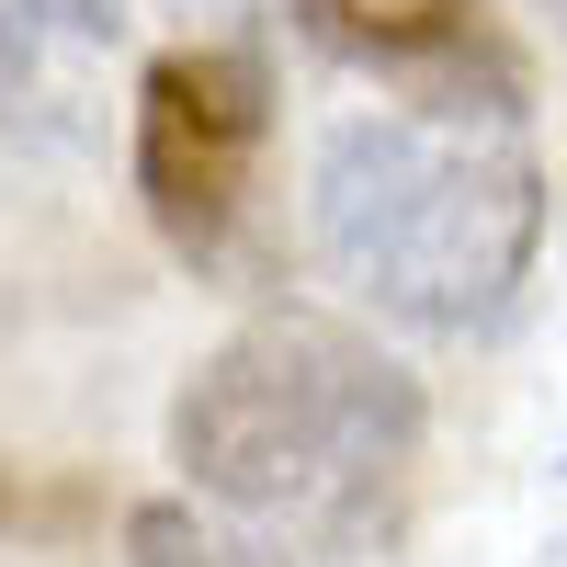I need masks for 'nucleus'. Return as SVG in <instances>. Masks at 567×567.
<instances>
[{
  "mask_svg": "<svg viewBox=\"0 0 567 567\" xmlns=\"http://www.w3.org/2000/svg\"><path fill=\"white\" fill-rule=\"evenodd\" d=\"M420 432H432L420 374L318 307H272L250 329H227L171 398L182 499L307 567L398 523Z\"/></svg>",
  "mask_w": 567,
  "mask_h": 567,
  "instance_id": "obj_1",
  "label": "nucleus"
},
{
  "mask_svg": "<svg viewBox=\"0 0 567 567\" xmlns=\"http://www.w3.org/2000/svg\"><path fill=\"white\" fill-rule=\"evenodd\" d=\"M545 159L511 103H363L307 159V250L420 341H488L545 250Z\"/></svg>",
  "mask_w": 567,
  "mask_h": 567,
  "instance_id": "obj_2",
  "label": "nucleus"
},
{
  "mask_svg": "<svg viewBox=\"0 0 567 567\" xmlns=\"http://www.w3.org/2000/svg\"><path fill=\"white\" fill-rule=\"evenodd\" d=\"M261 136H272V80L239 45H182L136 80V182L182 250H216L239 227Z\"/></svg>",
  "mask_w": 567,
  "mask_h": 567,
  "instance_id": "obj_3",
  "label": "nucleus"
},
{
  "mask_svg": "<svg viewBox=\"0 0 567 567\" xmlns=\"http://www.w3.org/2000/svg\"><path fill=\"white\" fill-rule=\"evenodd\" d=\"M114 45H125V0H0V136L45 159L103 148Z\"/></svg>",
  "mask_w": 567,
  "mask_h": 567,
  "instance_id": "obj_4",
  "label": "nucleus"
},
{
  "mask_svg": "<svg viewBox=\"0 0 567 567\" xmlns=\"http://www.w3.org/2000/svg\"><path fill=\"white\" fill-rule=\"evenodd\" d=\"M307 23L329 45H352L374 69H409V80H443L477 58V0H307Z\"/></svg>",
  "mask_w": 567,
  "mask_h": 567,
  "instance_id": "obj_5",
  "label": "nucleus"
},
{
  "mask_svg": "<svg viewBox=\"0 0 567 567\" xmlns=\"http://www.w3.org/2000/svg\"><path fill=\"white\" fill-rule=\"evenodd\" d=\"M125 556L136 567H307V556H284V545H261L239 523H216V511H194V499H136L125 511Z\"/></svg>",
  "mask_w": 567,
  "mask_h": 567,
  "instance_id": "obj_6",
  "label": "nucleus"
},
{
  "mask_svg": "<svg viewBox=\"0 0 567 567\" xmlns=\"http://www.w3.org/2000/svg\"><path fill=\"white\" fill-rule=\"evenodd\" d=\"M534 12H545V23H556V34H567V0H534Z\"/></svg>",
  "mask_w": 567,
  "mask_h": 567,
  "instance_id": "obj_7",
  "label": "nucleus"
},
{
  "mask_svg": "<svg viewBox=\"0 0 567 567\" xmlns=\"http://www.w3.org/2000/svg\"><path fill=\"white\" fill-rule=\"evenodd\" d=\"M556 477H567V443H556Z\"/></svg>",
  "mask_w": 567,
  "mask_h": 567,
  "instance_id": "obj_8",
  "label": "nucleus"
}]
</instances>
